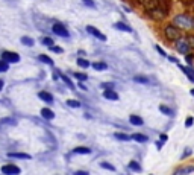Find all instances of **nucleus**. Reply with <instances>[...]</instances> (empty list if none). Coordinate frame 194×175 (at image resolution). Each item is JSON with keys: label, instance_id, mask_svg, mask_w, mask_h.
<instances>
[{"label": "nucleus", "instance_id": "1", "mask_svg": "<svg viewBox=\"0 0 194 175\" xmlns=\"http://www.w3.org/2000/svg\"><path fill=\"white\" fill-rule=\"evenodd\" d=\"M171 25L179 31H192V15L191 14H176L171 20Z\"/></svg>", "mask_w": 194, "mask_h": 175}, {"label": "nucleus", "instance_id": "2", "mask_svg": "<svg viewBox=\"0 0 194 175\" xmlns=\"http://www.w3.org/2000/svg\"><path fill=\"white\" fill-rule=\"evenodd\" d=\"M168 11H170V6L167 5H159L158 8L155 9H150V11H146V15L153 20V22H164L168 15Z\"/></svg>", "mask_w": 194, "mask_h": 175}, {"label": "nucleus", "instance_id": "3", "mask_svg": "<svg viewBox=\"0 0 194 175\" xmlns=\"http://www.w3.org/2000/svg\"><path fill=\"white\" fill-rule=\"evenodd\" d=\"M162 37H164L167 41H170V43H176L177 40L182 38V32H180L176 26H173L171 23H168V25H165V26L162 28Z\"/></svg>", "mask_w": 194, "mask_h": 175}, {"label": "nucleus", "instance_id": "4", "mask_svg": "<svg viewBox=\"0 0 194 175\" xmlns=\"http://www.w3.org/2000/svg\"><path fill=\"white\" fill-rule=\"evenodd\" d=\"M174 47H176V50L177 52H180V53H183V55H188L189 52H191V46L188 44V41L186 40H183V38H180V40H177L176 43H174Z\"/></svg>", "mask_w": 194, "mask_h": 175}, {"label": "nucleus", "instance_id": "5", "mask_svg": "<svg viewBox=\"0 0 194 175\" xmlns=\"http://www.w3.org/2000/svg\"><path fill=\"white\" fill-rule=\"evenodd\" d=\"M2 59L8 64H14V62H18L20 61V55L15 53V52H11V50H6L2 53Z\"/></svg>", "mask_w": 194, "mask_h": 175}, {"label": "nucleus", "instance_id": "6", "mask_svg": "<svg viewBox=\"0 0 194 175\" xmlns=\"http://www.w3.org/2000/svg\"><path fill=\"white\" fill-rule=\"evenodd\" d=\"M20 172H21V169L18 166H15V164H5V166H2V173H5V175H18Z\"/></svg>", "mask_w": 194, "mask_h": 175}, {"label": "nucleus", "instance_id": "7", "mask_svg": "<svg viewBox=\"0 0 194 175\" xmlns=\"http://www.w3.org/2000/svg\"><path fill=\"white\" fill-rule=\"evenodd\" d=\"M53 32L58 35V37H62V38H67L70 34H68V31H67V28L62 25V23H55L53 25Z\"/></svg>", "mask_w": 194, "mask_h": 175}, {"label": "nucleus", "instance_id": "8", "mask_svg": "<svg viewBox=\"0 0 194 175\" xmlns=\"http://www.w3.org/2000/svg\"><path fill=\"white\" fill-rule=\"evenodd\" d=\"M86 31H88L91 35H94L97 40H100V41H106V37H105L99 29H97V28H94V26H86Z\"/></svg>", "mask_w": 194, "mask_h": 175}, {"label": "nucleus", "instance_id": "9", "mask_svg": "<svg viewBox=\"0 0 194 175\" xmlns=\"http://www.w3.org/2000/svg\"><path fill=\"white\" fill-rule=\"evenodd\" d=\"M194 172V166L189 164V166H180L174 170L173 175H188V173H192Z\"/></svg>", "mask_w": 194, "mask_h": 175}, {"label": "nucleus", "instance_id": "10", "mask_svg": "<svg viewBox=\"0 0 194 175\" xmlns=\"http://www.w3.org/2000/svg\"><path fill=\"white\" fill-rule=\"evenodd\" d=\"M38 98H40L41 101L47 102V104H52V102H53V95L49 93V92H40V93H38Z\"/></svg>", "mask_w": 194, "mask_h": 175}, {"label": "nucleus", "instance_id": "11", "mask_svg": "<svg viewBox=\"0 0 194 175\" xmlns=\"http://www.w3.org/2000/svg\"><path fill=\"white\" fill-rule=\"evenodd\" d=\"M103 98H106L109 101H118V95L115 93V90H105L103 92Z\"/></svg>", "mask_w": 194, "mask_h": 175}, {"label": "nucleus", "instance_id": "12", "mask_svg": "<svg viewBox=\"0 0 194 175\" xmlns=\"http://www.w3.org/2000/svg\"><path fill=\"white\" fill-rule=\"evenodd\" d=\"M41 116H43L44 119H47V120L55 119V113H53L50 108H43V110H41Z\"/></svg>", "mask_w": 194, "mask_h": 175}, {"label": "nucleus", "instance_id": "13", "mask_svg": "<svg viewBox=\"0 0 194 175\" xmlns=\"http://www.w3.org/2000/svg\"><path fill=\"white\" fill-rule=\"evenodd\" d=\"M131 140H135V142L144 143V142H147L149 139H147V136H144V134H140V133H137V134H132V136H131Z\"/></svg>", "mask_w": 194, "mask_h": 175}, {"label": "nucleus", "instance_id": "14", "mask_svg": "<svg viewBox=\"0 0 194 175\" xmlns=\"http://www.w3.org/2000/svg\"><path fill=\"white\" fill-rule=\"evenodd\" d=\"M73 154L86 155V154H91V149H89V148H86V146H79V148H74V149H73Z\"/></svg>", "mask_w": 194, "mask_h": 175}, {"label": "nucleus", "instance_id": "15", "mask_svg": "<svg viewBox=\"0 0 194 175\" xmlns=\"http://www.w3.org/2000/svg\"><path fill=\"white\" fill-rule=\"evenodd\" d=\"M11 158H21V160H29L31 158V155L29 154H24V152H11V154H8Z\"/></svg>", "mask_w": 194, "mask_h": 175}, {"label": "nucleus", "instance_id": "16", "mask_svg": "<svg viewBox=\"0 0 194 175\" xmlns=\"http://www.w3.org/2000/svg\"><path fill=\"white\" fill-rule=\"evenodd\" d=\"M159 111L164 113V114L168 116V117H173V116H174V111H173L170 107H167V105H159Z\"/></svg>", "mask_w": 194, "mask_h": 175}, {"label": "nucleus", "instance_id": "17", "mask_svg": "<svg viewBox=\"0 0 194 175\" xmlns=\"http://www.w3.org/2000/svg\"><path fill=\"white\" fill-rule=\"evenodd\" d=\"M129 122H131L132 125H135V126H141V125H143V119H141L140 116H137V114H132V116L129 117Z\"/></svg>", "mask_w": 194, "mask_h": 175}, {"label": "nucleus", "instance_id": "18", "mask_svg": "<svg viewBox=\"0 0 194 175\" xmlns=\"http://www.w3.org/2000/svg\"><path fill=\"white\" fill-rule=\"evenodd\" d=\"M114 28H115V29H118V31H123V32H131V28H129L128 25L121 23V22H117V23H114Z\"/></svg>", "mask_w": 194, "mask_h": 175}, {"label": "nucleus", "instance_id": "19", "mask_svg": "<svg viewBox=\"0 0 194 175\" xmlns=\"http://www.w3.org/2000/svg\"><path fill=\"white\" fill-rule=\"evenodd\" d=\"M129 169H131V170H134V172H141V166H140V163H138V161H135V160L129 161Z\"/></svg>", "mask_w": 194, "mask_h": 175}, {"label": "nucleus", "instance_id": "20", "mask_svg": "<svg viewBox=\"0 0 194 175\" xmlns=\"http://www.w3.org/2000/svg\"><path fill=\"white\" fill-rule=\"evenodd\" d=\"M91 66H92V69L99 70V72H102V70H106V69H108V66H106L105 62H92Z\"/></svg>", "mask_w": 194, "mask_h": 175}, {"label": "nucleus", "instance_id": "21", "mask_svg": "<svg viewBox=\"0 0 194 175\" xmlns=\"http://www.w3.org/2000/svg\"><path fill=\"white\" fill-rule=\"evenodd\" d=\"M40 61L44 62V64H49V66H53V59L49 58L47 55H40Z\"/></svg>", "mask_w": 194, "mask_h": 175}, {"label": "nucleus", "instance_id": "22", "mask_svg": "<svg viewBox=\"0 0 194 175\" xmlns=\"http://www.w3.org/2000/svg\"><path fill=\"white\" fill-rule=\"evenodd\" d=\"M77 64H79L80 67H83V69H88V67L91 66V62L86 61V59H83V58H77Z\"/></svg>", "mask_w": 194, "mask_h": 175}, {"label": "nucleus", "instance_id": "23", "mask_svg": "<svg viewBox=\"0 0 194 175\" xmlns=\"http://www.w3.org/2000/svg\"><path fill=\"white\" fill-rule=\"evenodd\" d=\"M67 105L71 107V108H79V107H80V102L76 101V99H68V101H67Z\"/></svg>", "mask_w": 194, "mask_h": 175}, {"label": "nucleus", "instance_id": "24", "mask_svg": "<svg viewBox=\"0 0 194 175\" xmlns=\"http://www.w3.org/2000/svg\"><path fill=\"white\" fill-rule=\"evenodd\" d=\"M115 139L123 140V142H129V140H131V136H128V134H121V133H115Z\"/></svg>", "mask_w": 194, "mask_h": 175}, {"label": "nucleus", "instance_id": "25", "mask_svg": "<svg viewBox=\"0 0 194 175\" xmlns=\"http://www.w3.org/2000/svg\"><path fill=\"white\" fill-rule=\"evenodd\" d=\"M100 166H102L103 169H106V170H111V172H114V170H115V167H114L111 163H106V161H102V163H100Z\"/></svg>", "mask_w": 194, "mask_h": 175}, {"label": "nucleus", "instance_id": "26", "mask_svg": "<svg viewBox=\"0 0 194 175\" xmlns=\"http://www.w3.org/2000/svg\"><path fill=\"white\" fill-rule=\"evenodd\" d=\"M8 69H9V64H8V62H5L3 59H0V73L8 72Z\"/></svg>", "mask_w": 194, "mask_h": 175}, {"label": "nucleus", "instance_id": "27", "mask_svg": "<svg viewBox=\"0 0 194 175\" xmlns=\"http://www.w3.org/2000/svg\"><path fill=\"white\" fill-rule=\"evenodd\" d=\"M21 43H23L24 46H34V40H32L31 37H23V38H21Z\"/></svg>", "mask_w": 194, "mask_h": 175}, {"label": "nucleus", "instance_id": "28", "mask_svg": "<svg viewBox=\"0 0 194 175\" xmlns=\"http://www.w3.org/2000/svg\"><path fill=\"white\" fill-rule=\"evenodd\" d=\"M41 43H43V44H46V46H49V47H52V46H53V40H52L50 37H44V38H41Z\"/></svg>", "mask_w": 194, "mask_h": 175}, {"label": "nucleus", "instance_id": "29", "mask_svg": "<svg viewBox=\"0 0 194 175\" xmlns=\"http://www.w3.org/2000/svg\"><path fill=\"white\" fill-rule=\"evenodd\" d=\"M134 81L138 82V84H147V82H149V79H147L146 76H135Z\"/></svg>", "mask_w": 194, "mask_h": 175}, {"label": "nucleus", "instance_id": "30", "mask_svg": "<svg viewBox=\"0 0 194 175\" xmlns=\"http://www.w3.org/2000/svg\"><path fill=\"white\" fill-rule=\"evenodd\" d=\"M61 79H62V81H64V82H65V84H67L68 87H70V89H74V84H73V82H71V81H70V79H68L67 76L61 75Z\"/></svg>", "mask_w": 194, "mask_h": 175}, {"label": "nucleus", "instance_id": "31", "mask_svg": "<svg viewBox=\"0 0 194 175\" xmlns=\"http://www.w3.org/2000/svg\"><path fill=\"white\" fill-rule=\"evenodd\" d=\"M74 76H76L79 81H86V79H88V76H86L85 73H80V72H76V73H74Z\"/></svg>", "mask_w": 194, "mask_h": 175}, {"label": "nucleus", "instance_id": "32", "mask_svg": "<svg viewBox=\"0 0 194 175\" xmlns=\"http://www.w3.org/2000/svg\"><path fill=\"white\" fill-rule=\"evenodd\" d=\"M112 87H114L112 82H103L102 84V89H105V90H112Z\"/></svg>", "mask_w": 194, "mask_h": 175}, {"label": "nucleus", "instance_id": "33", "mask_svg": "<svg viewBox=\"0 0 194 175\" xmlns=\"http://www.w3.org/2000/svg\"><path fill=\"white\" fill-rule=\"evenodd\" d=\"M82 3H83L85 6H88V8H94V6H95V3L92 2V0H82Z\"/></svg>", "mask_w": 194, "mask_h": 175}, {"label": "nucleus", "instance_id": "34", "mask_svg": "<svg viewBox=\"0 0 194 175\" xmlns=\"http://www.w3.org/2000/svg\"><path fill=\"white\" fill-rule=\"evenodd\" d=\"M192 123H194V119H192L191 116H188V117H186V120H185V126H186V128H189V126H192Z\"/></svg>", "mask_w": 194, "mask_h": 175}, {"label": "nucleus", "instance_id": "35", "mask_svg": "<svg viewBox=\"0 0 194 175\" xmlns=\"http://www.w3.org/2000/svg\"><path fill=\"white\" fill-rule=\"evenodd\" d=\"M191 155V149L188 148V149H185L183 151V154H182V158H186V157H189Z\"/></svg>", "mask_w": 194, "mask_h": 175}, {"label": "nucleus", "instance_id": "36", "mask_svg": "<svg viewBox=\"0 0 194 175\" xmlns=\"http://www.w3.org/2000/svg\"><path fill=\"white\" fill-rule=\"evenodd\" d=\"M50 50H53V52H56V53H62V49H61V47H56V46H52Z\"/></svg>", "mask_w": 194, "mask_h": 175}, {"label": "nucleus", "instance_id": "37", "mask_svg": "<svg viewBox=\"0 0 194 175\" xmlns=\"http://www.w3.org/2000/svg\"><path fill=\"white\" fill-rule=\"evenodd\" d=\"M74 175H88V172H85V170H76Z\"/></svg>", "mask_w": 194, "mask_h": 175}, {"label": "nucleus", "instance_id": "38", "mask_svg": "<svg viewBox=\"0 0 194 175\" xmlns=\"http://www.w3.org/2000/svg\"><path fill=\"white\" fill-rule=\"evenodd\" d=\"M156 50H158V52H159V53H161L162 56H167V55H165V52H164V50H162V49H161L159 46H156Z\"/></svg>", "mask_w": 194, "mask_h": 175}, {"label": "nucleus", "instance_id": "39", "mask_svg": "<svg viewBox=\"0 0 194 175\" xmlns=\"http://www.w3.org/2000/svg\"><path fill=\"white\" fill-rule=\"evenodd\" d=\"M167 139H168V137H167L165 134H161V142H164V143H165V140H167Z\"/></svg>", "mask_w": 194, "mask_h": 175}, {"label": "nucleus", "instance_id": "40", "mask_svg": "<svg viewBox=\"0 0 194 175\" xmlns=\"http://www.w3.org/2000/svg\"><path fill=\"white\" fill-rule=\"evenodd\" d=\"M162 143H164V142H161V140L158 142V145H156V146H158V149H161V148H162Z\"/></svg>", "mask_w": 194, "mask_h": 175}, {"label": "nucleus", "instance_id": "41", "mask_svg": "<svg viewBox=\"0 0 194 175\" xmlns=\"http://www.w3.org/2000/svg\"><path fill=\"white\" fill-rule=\"evenodd\" d=\"M186 76H188V79H189L191 82H194V76H191V75H186Z\"/></svg>", "mask_w": 194, "mask_h": 175}, {"label": "nucleus", "instance_id": "42", "mask_svg": "<svg viewBox=\"0 0 194 175\" xmlns=\"http://www.w3.org/2000/svg\"><path fill=\"white\" fill-rule=\"evenodd\" d=\"M3 84H5V82H3V79H0V90L3 89Z\"/></svg>", "mask_w": 194, "mask_h": 175}, {"label": "nucleus", "instance_id": "43", "mask_svg": "<svg viewBox=\"0 0 194 175\" xmlns=\"http://www.w3.org/2000/svg\"><path fill=\"white\" fill-rule=\"evenodd\" d=\"M192 31H194V17H192Z\"/></svg>", "mask_w": 194, "mask_h": 175}, {"label": "nucleus", "instance_id": "44", "mask_svg": "<svg viewBox=\"0 0 194 175\" xmlns=\"http://www.w3.org/2000/svg\"><path fill=\"white\" fill-rule=\"evenodd\" d=\"M191 95H192V96H194V89H192V90H191Z\"/></svg>", "mask_w": 194, "mask_h": 175}, {"label": "nucleus", "instance_id": "45", "mask_svg": "<svg viewBox=\"0 0 194 175\" xmlns=\"http://www.w3.org/2000/svg\"><path fill=\"white\" fill-rule=\"evenodd\" d=\"M135 2H137V3H140V0H135Z\"/></svg>", "mask_w": 194, "mask_h": 175}]
</instances>
